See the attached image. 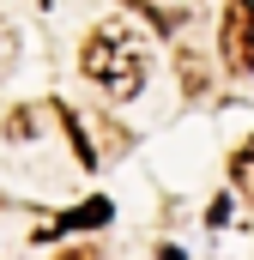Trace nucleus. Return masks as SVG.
Wrapping results in <instances>:
<instances>
[{
  "label": "nucleus",
  "mask_w": 254,
  "mask_h": 260,
  "mask_svg": "<svg viewBox=\"0 0 254 260\" xmlns=\"http://www.w3.org/2000/svg\"><path fill=\"white\" fill-rule=\"evenodd\" d=\"M79 73L103 91V97H139L145 91V43L127 30V24H103V30H91L85 37V49H79Z\"/></svg>",
  "instance_id": "obj_1"
},
{
  "label": "nucleus",
  "mask_w": 254,
  "mask_h": 260,
  "mask_svg": "<svg viewBox=\"0 0 254 260\" xmlns=\"http://www.w3.org/2000/svg\"><path fill=\"white\" fill-rule=\"evenodd\" d=\"M224 67L230 73H254V0H230L224 6Z\"/></svg>",
  "instance_id": "obj_2"
},
{
  "label": "nucleus",
  "mask_w": 254,
  "mask_h": 260,
  "mask_svg": "<svg viewBox=\"0 0 254 260\" xmlns=\"http://www.w3.org/2000/svg\"><path fill=\"white\" fill-rule=\"evenodd\" d=\"M109 200H85L79 212H67V218H55V230H91V224H109Z\"/></svg>",
  "instance_id": "obj_3"
},
{
  "label": "nucleus",
  "mask_w": 254,
  "mask_h": 260,
  "mask_svg": "<svg viewBox=\"0 0 254 260\" xmlns=\"http://www.w3.org/2000/svg\"><path fill=\"white\" fill-rule=\"evenodd\" d=\"M230 182L254 200V139H248V145H236V157H230Z\"/></svg>",
  "instance_id": "obj_4"
},
{
  "label": "nucleus",
  "mask_w": 254,
  "mask_h": 260,
  "mask_svg": "<svg viewBox=\"0 0 254 260\" xmlns=\"http://www.w3.org/2000/svg\"><path fill=\"white\" fill-rule=\"evenodd\" d=\"M6 133H12V139H30V133H37V109H12V115H6Z\"/></svg>",
  "instance_id": "obj_5"
},
{
  "label": "nucleus",
  "mask_w": 254,
  "mask_h": 260,
  "mask_svg": "<svg viewBox=\"0 0 254 260\" xmlns=\"http://www.w3.org/2000/svg\"><path fill=\"white\" fill-rule=\"evenodd\" d=\"M61 260H103V254H97V248H67Z\"/></svg>",
  "instance_id": "obj_6"
}]
</instances>
